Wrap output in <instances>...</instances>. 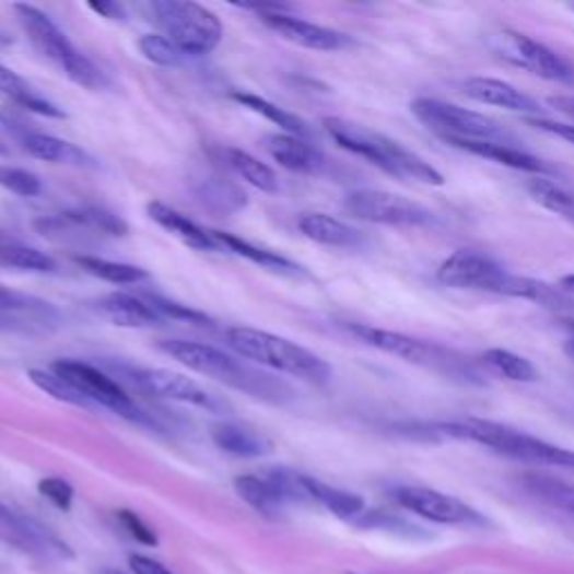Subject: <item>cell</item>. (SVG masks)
<instances>
[{
    "label": "cell",
    "mask_w": 574,
    "mask_h": 574,
    "mask_svg": "<svg viewBox=\"0 0 574 574\" xmlns=\"http://www.w3.org/2000/svg\"><path fill=\"white\" fill-rule=\"evenodd\" d=\"M411 113L443 142L488 140V142L518 144L512 132L505 126H501L496 119L482 115V113H476V110H469V108H460L443 99L418 97L411 102Z\"/></svg>",
    "instance_id": "ba28073f"
},
{
    "label": "cell",
    "mask_w": 574,
    "mask_h": 574,
    "mask_svg": "<svg viewBox=\"0 0 574 574\" xmlns=\"http://www.w3.org/2000/svg\"><path fill=\"white\" fill-rule=\"evenodd\" d=\"M232 99L238 102L241 106L249 108L251 113H258V115H262L268 121L277 124L281 130L288 132V136L305 138L307 132H311V128H307V124H305L298 115H294V113H290V110H285V108H279L277 104H272V102H268V99H262V97H258V95L236 91V93H232Z\"/></svg>",
    "instance_id": "4dcf8cb0"
},
{
    "label": "cell",
    "mask_w": 574,
    "mask_h": 574,
    "mask_svg": "<svg viewBox=\"0 0 574 574\" xmlns=\"http://www.w3.org/2000/svg\"><path fill=\"white\" fill-rule=\"evenodd\" d=\"M492 48L494 52L514 63L516 68H523L532 72L546 81L554 83H574V66L563 59L559 52L548 48L546 43L527 36L518 30L503 27L492 36Z\"/></svg>",
    "instance_id": "8fae6325"
},
{
    "label": "cell",
    "mask_w": 574,
    "mask_h": 574,
    "mask_svg": "<svg viewBox=\"0 0 574 574\" xmlns=\"http://www.w3.org/2000/svg\"><path fill=\"white\" fill-rule=\"evenodd\" d=\"M68 215L74 220V223L87 227L95 234H104V236H126L128 234V225L124 223V220L104 207H83V209L68 211Z\"/></svg>",
    "instance_id": "8d00e7d4"
},
{
    "label": "cell",
    "mask_w": 574,
    "mask_h": 574,
    "mask_svg": "<svg viewBox=\"0 0 574 574\" xmlns=\"http://www.w3.org/2000/svg\"><path fill=\"white\" fill-rule=\"evenodd\" d=\"M128 563H130V567L136 574H173L162 563H157V561H153V559H149L144 554H132L128 559Z\"/></svg>",
    "instance_id": "ee69618b"
},
{
    "label": "cell",
    "mask_w": 574,
    "mask_h": 574,
    "mask_svg": "<svg viewBox=\"0 0 574 574\" xmlns=\"http://www.w3.org/2000/svg\"><path fill=\"white\" fill-rule=\"evenodd\" d=\"M52 371L68 379L93 407L108 409L130 422L155 426L153 418L102 368L79 360H59L52 364Z\"/></svg>",
    "instance_id": "9c48e42d"
},
{
    "label": "cell",
    "mask_w": 574,
    "mask_h": 574,
    "mask_svg": "<svg viewBox=\"0 0 574 574\" xmlns=\"http://www.w3.org/2000/svg\"><path fill=\"white\" fill-rule=\"evenodd\" d=\"M296 227L305 238H311L326 247L350 249V247H360L364 243V234L360 230L350 227L335 215L319 213V211L301 213L296 220Z\"/></svg>",
    "instance_id": "ffe728a7"
},
{
    "label": "cell",
    "mask_w": 574,
    "mask_h": 574,
    "mask_svg": "<svg viewBox=\"0 0 574 574\" xmlns=\"http://www.w3.org/2000/svg\"><path fill=\"white\" fill-rule=\"evenodd\" d=\"M157 350L194 373H200L247 395L260 397V400L281 405L288 397H292V388L285 382L251 368L247 362L227 355L225 350L215 345L187 339H164L157 343Z\"/></svg>",
    "instance_id": "7a4b0ae2"
},
{
    "label": "cell",
    "mask_w": 574,
    "mask_h": 574,
    "mask_svg": "<svg viewBox=\"0 0 574 574\" xmlns=\"http://www.w3.org/2000/svg\"><path fill=\"white\" fill-rule=\"evenodd\" d=\"M0 187L21 198H34L43 191L38 175L19 166H0Z\"/></svg>",
    "instance_id": "ab89813d"
},
{
    "label": "cell",
    "mask_w": 574,
    "mask_h": 574,
    "mask_svg": "<svg viewBox=\"0 0 574 574\" xmlns=\"http://www.w3.org/2000/svg\"><path fill=\"white\" fill-rule=\"evenodd\" d=\"M525 488L532 492L535 496H539L541 501L565 509L574 516V488L563 480L550 478V476H541V473H525L523 478Z\"/></svg>",
    "instance_id": "e575fe53"
},
{
    "label": "cell",
    "mask_w": 574,
    "mask_h": 574,
    "mask_svg": "<svg viewBox=\"0 0 574 574\" xmlns=\"http://www.w3.org/2000/svg\"><path fill=\"white\" fill-rule=\"evenodd\" d=\"M449 147L458 149V151H465L469 155H476V157H482V160H490V162H496V164H503L507 168H514V171H523V173H529V178L532 175H543V178H548V175H552L557 168L552 164H548L546 160L532 155L529 151L520 149L518 144L514 142H488V140H452L447 142Z\"/></svg>",
    "instance_id": "ac0fdd59"
},
{
    "label": "cell",
    "mask_w": 574,
    "mask_h": 574,
    "mask_svg": "<svg viewBox=\"0 0 574 574\" xmlns=\"http://www.w3.org/2000/svg\"><path fill=\"white\" fill-rule=\"evenodd\" d=\"M0 153H8V149L3 144H0Z\"/></svg>",
    "instance_id": "f907efd6"
},
{
    "label": "cell",
    "mask_w": 574,
    "mask_h": 574,
    "mask_svg": "<svg viewBox=\"0 0 574 574\" xmlns=\"http://www.w3.org/2000/svg\"><path fill=\"white\" fill-rule=\"evenodd\" d=\"M0 268H14L23 272H55L57 262L46 251L21 245L10 238H0Z\"/></svg>",
    "instance_id": "1f68e13d"
},
{
    "label": "cell",
    "mask_w": 574,
    "mask_h": 574,
    "mask_svg": "<svg viewBox=\"0 0 574 574\" xmlns=\"http://www.w3.org/2000/svg\"><path fill=\"white\" fill-rule=\"evenodd\" d=\"M0 238H5V236H3V234H0Z\"/></svg>",
    "instance_id": "816d5d0a"
},
{
    "label": "cell",
    "mask_w": 574,
    "mask_h": 574,
    "mask_svg": "<svg viewBox=\"0 0 574 574\" xmlns=\"http://www.w3.org/2000/svg\"><path fill=\"white\" fill-rule=\"evenodd\" d=\"M225 339L241 360L268 366L272 371L317 386L328 384L332 379V366L326 360H321L317 352L307 350L285 337L238 326L230 328L225 332Z\"/></svg>",
    "instance_id": "5b68a950"
},
{
    "label": "cell",
    "mask_w": 574,
    "mask_h": 574,
    "mask_svg": "<svg viewBox=\"0 0 574 574\" xmlns=\"http://www.w3.org/2000/svg\"><path fill=\"white\" fill-rule=\"evenodd\" d=\"M343 209L366 223L388 227H429L435 220L420 202L379 189L350 191L343 200Z\"/></svg>",
    "instance_id": "7c38bea8"
},
{
    "label": "cell",
    "mask_w": 574,
    "mask_h": 574,
    "mask_svg": "<svg viewBox=\"0 0 574 574\" xmlns=\"http://www.w3.org/2000/svg\"><path fill=\"white\" fill-rule=\"evenodd\" d=\"M198 198L202 200V204L211 211H220V213H234L238 209L245 207V194L230 185L227 180H220V178H207L200 183V187L196 189Z\"/></svg>",
    "instance_id": "836d02e7"
},
{
    "label": "cell",
    "mask_w": 574,
    "mask_h": 574,
    "mask_svg": "<svg viewBox=\"0 0 574 574\" xmlns=\"http://www.w3.org/2000/svg\"><path fill=\"white\" fill-rule=\"evenodd\" d=\"M38 494L46 496L55 507H59L61 512H68L72 507L74 501V490L72 484L63 478H43L38 482Z\"/></svg>",
    "instance_id": "60d3db41"
},
{
    "label": "cell",
    "mask_w": 574,
    "mask_h": 574,
    "mask_svg": "<svg viewBox=\"0 0 574 574\" xmlns=\"http://www.w3.org/2000/svg\"><path fill=\"white\" fill-rule=\"evenodd\" d=\"M95 14L108 19V21H124L126 19V12L119 3H91L87 5Z\"/></svg>",
    "instance_id": "f6af8a7d"
},
{
    "label": "cell",
    "mask_w": 574,
    "mask_h": 574,
    "mask_svg": "<svg viewBox=\"0 0 574 574\" xmlns=\"http://www.w3.org/2000/svg\"><path fill=\"white\" fill-rule=\"evenodd\" d=\"M260 21L265 27H270L274 34L281 38L294 43V46L307 48V50H317V52H339L350 48L352 40L348 34L303 21L292 16L290 12H270V14H260Z\"/></svg>",
    "instance_id": "5bb4252c"
},
{
    "label": "cell",
    "mask_w": 574,
    "mask_h": 574,
    "mask_svg": "<svg viewBox=\"0 0 574 574\" xmlns=\"http://www.w3.org/2000/svg\"><path fill=\"white\" fill-rule=\"evenodd\" d=\"M393 496L405 509L440 525H465V523L480 520V516L467 503L437 490L400 488L393 492Z\"/></svg>",
    "instance_id": "9a60e30c"
},
{
    "label": "cell",
    "mask_w": 574,
    "mask_h": 574,
    "mask_svg": "<svg viewBox=\"0 0 574 574\" xmlns=\"http://www.w3.org/2000/svg\"><path fill=\"white\" fill-rule=\"evenodd\" d=\"M482 360L494 373H499L501 377H505L509 382L532 384V382L539 379L537 366L529 360H525L523 355H516V352H512V350L490 348V350H484Z\"/></svg>",
    "instance_id": "d6a6232c"
},
{
    "label": "cell",
    "mask_w": 574,
    "mask_h": 574,
    "mask_svg": "<svg viewBox=\"0 0 574 574\" xmlns=\"http://www.w3.org/2000/svg\"><path fill=\"white\" fill-rule=\"evenodd\" d=\"M431 433L488 447L514 460L574 469V452L557 447L548 443V440H541L532 433H525L520 429H514V426H507L494 420L465 418V420H452V422H435L431 426Z\"/></svg>",
    "instance_id": "277c9868"
},
{
    "label": "cell",
    "mask_w": 574,
    "mask_h": 574,
    "mask_svg": "<svg viewBox=\"0 0 574 574\" xmlns=\"http://www.w3.org/2000/svg\"><path fill=\"white\" fill-rule=\"evenodd\" d=\"M265 149L279 162V166L292 171V173H305L313 175L324 166L321 151L303 138L288 136V132H277V136L265 138Z\"/></svg>",
    "instance_id": "7402d4cb"
},
{
    "label": "cell",
    "mask_w": 574,
    "mask_h": 574,
    "mask_svg": "<svg viewBox=\"0 0 574 574\" xmlns=\"http://www.w3.org/2000/svg\"><path fill=\"white\" fill-rule=\"evenodd\" d=\"M223 155H225L227 164L241 175L245 183H249L251 187H256L265 194H279V189H281L279 175L274 173L272 166L256 160L251 153H247L243 149H225Z\"/></svg>",
    "instance_id": "4316f807"
},
{
    "label": "cell",
    "mask_w": 574,
    "mask_h": 574,
    "mask_svg": "<svg viewBox=\"0 0 574 574\" xmlns=\"http://www.w3.org/2000/svg\"><path fill=\"white\" fill-rule=\"evenodd\" d=\"M563 326L570 330V343H567V352L574 358V317L572 319H563Z\"/></svg>",
    "instance_id": "c3c4849f"
},
{
    "label": "cell",
    "mask_w": 574,
    "mask_h": 574,
    "mask_svg": "<svg viewBox=\"0 0 574 574\" xmlns=\"http://www.w3.org/2000/svg\"><path fill=\"white\" fill-rule=\"evenodd\" d=\"M119 371L144 393L164 397V400L191 405L218 415H227L234 411L225 397L207 390L202 384H198L196 379L183 373H173L166 368H142V366H119Z\"/></svg>",
    "instance_id": "30bf717a"
},
{
    "label": "cell",
    "mask_w": 574,
    "mask_h": 574,
    "mask_svg": "<svg viewBox=\"0 0 574 574\" xmlns=\"http://www.w3.org/2000/svg\"><path fill=\"white\" fill-rule=\"evenodd\" d=\"M324 128L341 149L350 151L358 157H364L366 162L393 175L397 180H415L433 187L445 185V175L431 162H426L415 151L407 149L397 140L384 136V132L371 130L362 124L348 121L341 117H326Z\"/></svg>",
    "instance_id": "3957f363"
},
{
    "label": "cell",
    "mask_w": 574,
    "mask_h": 574,
    "mask_svg": "<svg viewBox=\"0 0 574 574\" xmlns=\"http://www.w3.org/2000/svg\"><path fill=\"white\" fill-rule=\"evenodd\" d=\"M164 36L185 57H204L223 40V23L200 3L191 0H155L151 3Z\"/></svg>",
    "instance_id": "52a82bcc"
},
{
    "label": "cell",
    "mask_w": 574,
    "mask_h": 574,
    "mask_svg": "<svg viewBox=\"0 0 574 574\" xmlns=\"http://www.w3.org/2000/svg\"><path fill=\"white\" fill-rule=\"evenodd\" d=\"M0 119L8 128H12V132H16L23 149L43 162H52V164H70V166H81V168H95L97 160L93 155H87L83 149L59 140L55 136H48V132H38L27 128V124L19 121L14 115L10 113H0Z\"/></svg>",
    "instance_id": "2e32d148"
},
{
    "label": "cell",
    "mask_w": 574,
    "mask_h": 574,
    "mask_svg": "<svg viewBox=\"0 0 574 574\" xmlns=\"http://www.w3.org/2000/svg\"><path fill=\"white\" fill-rule=\"evenodd\" d=\"M0 330H10V332H43V330H50V328L43 326L40 321L32 319V317H23V315H16V313L0 311Z\"/></svg>",
    "instance_id": "7bdbcfd3"
},
{
    "label": "cell",
    "mask_w": 574,
    "mask_h": 574,
    "mask_svg": "<svg viewBox=\"0 0 574 574\" xmlns=\"http://www.w3.org/2000/svg\"><path fill=\"white\" fill-rule=\"evenodd\" d=\"M138 48L144 55L147 61L162 66V68H175L183 63V52L173 46V40H168L164 34H144L138 40Z\"/></svg>",
    "instance_id": "74e56055"
},
{
    "label": "cell",
    "mask_w": 574,
    "mask_h": 574,
    "mask_svg": "<svg viewBox=\"0 0 574 574\" xmlns=\"http://www.w3.org/2000/svg\"><path fill=\"white\" fill-rule=\"evenodd\" d=\"M548 102H550V106H552L554 110H559L561 115H565V117L570 119V124H574V97H570V95H557V97H550Z\"/></svg>",
    "instance_id": "bcb514c9"
},
{
    "label": "cell",
    "mask_w": 574,
    "mask_h": 574,
    "mask_svg": "<svg viewBox=\"0 0 574 574\" xmlns=\"http://www.w3.org/2000/svg\"><path fill=\"white\" fill-rule=\"evenodd\" d=\"M211 440L218 449L232 454L236 458H262L272 454V440L245 424L220 422L211 429Z\"/></svg>",
    "instance_id": "603a6c76"
},
{
    "label": "cell",
    "mask_w": 574,
    "mask_h": 574,
    "mask_svg": "<svg viewBox=\"0 0 574 574\" xmlns=\"http://www.w3.org/2000/svg\"><path fill=\"white\" fill-rule=\"evenodd\" d=\"M74 262L87 274H93L115 285H136L149 279L147 270L138 268V265H128V262H115V260H106L97 256H74Z\"/></svg>",
    "instance_id": "f546056e"
},
{
    "label": "cell",
    "mask_w": 574,
    "mask_h": 574,
    "mask_svg": "<svg viewBox=\"0 0 574 574\" xmlns=\"http://www.w3.org/2000/svg\"><path fill=\"white\" fill-rule=\"evenodd\" d=\"M104 574H124V572H119V570H106Z\"/></svg>",
    "instance_id": "681fc988"
},
{
    "label": "cell",
    "mask_w": 574,
    "mask_h": 574,
    "mask_svg": "<svg viewBox=\"0 0 574 574\" xmlns=\"http://www.w3.org/2000/svg\"><path fill=\"white\" fill-rule=\"evenodd\" d=\"M14 12L19 14V21L34 43V48L50 59L70 81L87 87V91H102L108 85L106 74L72 46L66 32L59 30V25L46 12H40L34 5H14Z\"/></svg>",
    "instance_id": "8992f818"
},
{
    "label": "cell",
    "mask_w": 574,
    "mask_h": 574,
    "mask_svg": "<svg viewBox=\"0 0 574 574\" xmlns=\"http://www.w3.org/2000/svg\"><path fill=\"white\" fill-rule=\"evenodd\" d=\"M435 277L443 285L456 290H473L535 301L559 313L574 311V298L561 288L546 281L512 274L496 258L473 249H456L452 256L440 262Z\"/></svg>",
    "instance_id": "6da1fadb"
},
{
    "label": "cell",
    "mask_w": 574,
    "mask_h": 574,
    "mask_svg": "<svg viewBox=\"0 0 574 574\" xmlns=\"http://www.w3.org/2000/svg\"><path fill=\"white\" fill-rule=\"evenodd\" d=\"M117 518H119V523L124 525L126 532H128L132 539H136L138 543L149 546V548H155V546H157V535L153 532V529H151L136 512L119 509V512H117Z\"/></svg>",
    "instance_id": "b9f144b4"
},
{
    "label": "cell",
    "mask_w": 574,
    "mask_h": 574,
    "mask_svg": "<svg viewBox=\"0 0 574 574\" xmlns=\"http://www.w3.org/2000/svg\"><path fill=\"white\" fill-rule=\"evenodd\" d=\"M303 484L307 494H311L313 503L324 505L328 512H332L335 516L348 520V518H355L364 512L366 503L362 496L345 492V490H337L332 484H326L313 476H303Z\"/></svg>",
    "instance_id": "484cf974"
},
{
    "label": "cell",
    "mask_w": 574,
    "mask_h": 574,
    "mask_svg": "<svg viewBox=\"0 0 574 574\" xmlns=\"http://www.w3.org/2000/svg\"><path fill=\"white\" fill-rule=\"evenodd\" d=\"M144 298L162 315V319L189 321V324H196V326H211L213 324L209 315H204L200 311H194V307L183 305L178 301H171V298L160 296V294H144Z\"/></svg>",
    "instance_id": "f35d334b"
},
{
    "label": "cell",
    "mask_w": 574,
    "mask_h": 574,
    "mask_svg": "<svg viewBox=\"0 0 574 574\" xmlns=\"http://www.w3.org/2000/svg\"><path fill=\"white\" fill-rule=\"evenodd\" d=\"M559 288H561L565 294H570V296L574 298V274H567V277H563V279H561V283H559Z\"/></svg>",
    "instance_id": "7dc6e473"
},
{
    "label": "cell",
    "mask_w": 574,
    "mask_h": 574,
    "mask_svg": "<svg viewBox=\"0 0 574 574\" xmlns=\"http://www.w3.org/2000/svg\"><path fill=\"white\" fill-rule=\"evenodd\" d=\"M27 375H30V379H32V384H34L36 388H40L46 395L55 397L57 402L72 405V407H79V409H95L68 379H63L61 375H57L52 368H50V371L30 368Z\"/></svg>",
    "instance_id": "d590c367"
},
{
    "label": "cell",
    "mask_w": 574,
    "mask_h": 574,
    "mask_svg": "<svg viewBox=\"0 0 574 574\" xmlns=\"http://www.w3.org/2000/svg\"><path fill=\"white\" fill-rule=\"evenodd\" d=\"M234 488L247 505H251L256 512H260L265 516L279 514V509L285 505V501L281 499V494L277 492L274 484L265 476H254V473L238 476L234 480Z\"/></svg>",
    "instance_id": "83f0119b"
},
{
    "label": "cell",
    "mask_w": 574,
    "mask_h": 574,
    "mask_svg": "<svg viewBox=\"0 0 574 574\" xmlns=\"http://www.w3.org/2000/svg\"><path fill=\"white\" fill-rule=\"evenodd\" d=\"M525 189L537 204L567 220V223H574V194H570L565 187H561L552 178H543V175H532Z\"/></svg>",
    "instance_id": "f1b7e54d"
},
{
    "label": "cell",
    "mask_w": 574,
    "mask_h": 574,
    "mask_svg": "<svg viewBox=\"0 0 574 574\" xmlns=\"http://www.w3.org/2000/svg\"><path fill=\"white\" fill-rule=\"evenodd\" d=\"M0 95H5L12 104H16L27 113H36L52 119H66V113L57 104L43 97L21 74H16L5 66H0Z\"/></svg>",
    "instance_id": "cb8c5ba5"
},
{
    "label": "cell",
    "mask_w": 574,
    "mask_h": 574,
    "mask_svg": "<svg viewBox=\"0 0 574 574\" xmlns=\"http://www.w3.org/2000/svg\"><path fill=\"white\" fill-rule=\"evenodd\" d=\"M465 95L478 104L496 106L509 113L527 115V119L541 117V104L518 91L516 85L494 77H469L465 81Z\"/></svg>",
    "instance_id": "e0dca14e"
},
{
    "label": "cell",
    "mask_w": 574,
    "mask_h": 574,
    "mask_svg": "<svg viewBox=\"0 0 574 574\" xmlns=\"http://www.w3.org/2000/svg\"><path fill=\"white\" fill-rule=\"evenodd\" d=\"M213 238L218 241L220 247L230 249L232 254H238L247 260H251L254 265H260V268L265 270H274V272H281V274H301V268L296 262H292L290 258L272 251V249H265V247H258V245H251L234 234H227V232H211Z\"/></svg>",
    "instance_id": "d4e9b609"
},
{
    "label": "cell",
    "mask_w": 574,
    "mask_h": 574,
    "mask_svg": "<svg viewBox=\"0 0 574 574\" xmlns=\"http://www.w3.org/2000/svg\"><path fill=\"white\" fill-rule=\"evenodd\" d=\"M147 211L151 215L153 223H157L164 232H168L171 236H175L178 241H183L185 245L200 249V251H215L220 249L218 241L213 238L211 232H207L204 227H200L198 223L185 213H180L178 209H173L160 200H153L147 204Z\"/></svg>",
    "instance_id": "44dd1931"
},
{
    "label": "cell",
    "mask_w": 574,
    "mask_h": 574,
    "mask_svg": "<svg viewBox=\"0 0 574 574\" xmlns=\"http://www.w3.org/2000/svg\"><path fill=\"white\" fill-rule=\"evenodd\" d=\"M345 330L358 337L362 343L386 352V355H393L402 362L415 364V366H426V368H443L449 366V352L443 350L435 343H429L424 339L405 335V332H395V330H384L375 328L368 324H348Z\"/></svg>",
    "instance_id": "4fadbf2b"
},
{
    "label": "cell",
    "mask_w": 574,
    "mask_h": 574,
    "mask_svg": "<svg viewBox=\"0 0 574 574\" xmlns=\"http://www.w3.org/2000/svg\"><path fill=\"white\" fill-rule=\"evenodd\" d=\"M97 311L110 324L121 328H153L164 321L147 298L128 292H110L102 296L97 301Z\"/></svg>",
    "instance_id": "d6986e66"
}]
</instances>
